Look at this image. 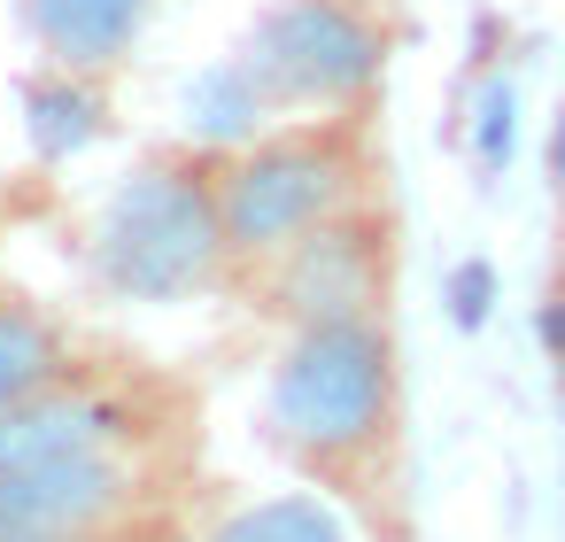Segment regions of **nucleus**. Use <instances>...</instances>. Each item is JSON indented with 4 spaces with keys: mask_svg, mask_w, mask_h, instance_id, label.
Listing matches in <instances>:
<instances>
[{
    "mask_svg": "<svg viewBox=\"0 0 565 542\" xmlns=\"http://www.w3.org/2000/svg\"><path fill=\"white\" fill-rule=\"evenodd\" d=\"M271 117H279V109H271L264 86L241 71V55H225V63H210V71L186 78V125H194L202 148H241V140L271 132Z\"/></svg>",
    "mask_w": 565,
    "mask_h": 542,
    "instance_id": "9b49d317",
    "label": "nucleus"
},
{
    "mask_svg": "<svg viewBox=\"0 0 565 542\" xmlns=\"http://www.w3.org/2000/svg\"><path fill=\"white\" fill-rule=\"evenodd\" d=\"M233 55L279 117H364L387 78V24L372 0H264Z\"/></svg>",
    "mask_w": 565,
    "mask_h": 542,
    "instance_id": "20e7f679",
    "label": "nucleus"
},
{
    "mask_svg": "<svg viewBox=\"0 0 565 542\" xmlns=\"http://www.w3.org/2000/svg\"><path fill=\"white\" fill-rule=\"evenodd\" d=\"M441 302H449V326H457V333H480V326H488V310H495V264H488V256L449 264Z\"/></svg>",
    "mask_w": 565,
    "mask_h": 542,
    "instance_id": "ddd939ff",
    "label": "nucleus"
},
{
    "mask_svg": "<svg viewBox=\"0 0 565 542\" xmlns=\"http://www.w3.org/2000/svg\"><path fill=\"white\" fill-rule=\"evenodd\" d=\"M534 333H542L550 364L565 372V295H542V310H534Z\"/></svg>",
    "mask_w": 565,
    "mask_h": 542,
    "instance_id": "dca6fc26",
    "label": "nucleus"
},
{
    "mask_svg": "<svg viewBox=\"0 0 565 542\" xmlns=\"http://www.w3.org/2000/svg\"><path fill=\"white\" fill-rule=\"evenodd\" d=\"M511 86L503 78H488L480 86V109H472V163L480 171H503V156H511Z\"/></svg>",
    "mask_w": 565,
    "mask_h": 542,
    "instance_id": "4468645a",
    "label": "nucleus"
},
{
    "mask_svg": "<svg viewBox=\"0 0 565 542\" xmlns=\"http://www.w3.org/2000/svg\"><path fill=\"white\" fill-rule=\"evenodd\" d=\"M550 295H565V248H557V264H550Z\"/></svg>",
    "mask_w": 565,
    "mask_h": 542,
    "instance_id": "a211bd4d",
    "label": "nucleus"
},
{
    "mask_svg": "<svg viewBox=\"0 0 565 542\" xmlns=\"http://www.w3.org/2000/svg\"><path fill=\"white\" fill-rule=\"evenodd\" d=\"M156 503V449H94L0 480V527L32 534H125Z\"/></svg>",
    "mask_w": 565,
    "mask_h": 542,
    "instance_id": "0eeeda50",
    "label": "nucleus"
},
{
    "mask_svg": "<svg viewBox=\"0 0 565 542\" xmlns=\"http://www.w3.org/2000/svg\"><path fill=\"white\" fill-rule=\"evenodd\" d=\"M264 442L318 480L326 496L356 503L380 542H403V357L387 318H318L287 326L271 380H264Z\"/></svg>",
    "mask_w": 565,
    "mask_h": 542,
    "instance_id": "f257e3e1",
    "label": "nucleus"
},
{
    "mask_svg": "<svg viewBox=\"0 0 565 542\" xmlns=\"http://www.w3.org/2000/svg\"><path fill=\"white\" fill-rule=\"evenodd\" d=\"M202 542H349V519L333 511V496H264L217 519Z\"/></svg>",
    "mask_w": 565,
    "mask_h": 542,
    "instance_id": "f8f14e48",
    "label": "nucleus"
},
{
    "mask_svg": "<svg viewBox=\"0 0 565 542\" xmlns=\"http://www.w3.org/2000/svg\"><path fill=\"white\" fill-rule=\"evenodd\" d=\"M102 132H109V94H102V78L55 71V63L24 78V140H32L40 163H71V156H86Z\"/></svg>",
    "mask_w": 565,
    "mask_h": 542,
    "instance_id": "1a4fd4ad",
    "label": "nucleus"
},
{
    "mask_svg": "<svg viewBox=\"0 0 565 542\" xmlns=\"http://www.w3.org/2000/svg\"><path fill=\"white\" fill-rule=\"evenodd\" d=\"M217 163L225 148L179 140V148H148L132 179H117L86 241L94 287L109 302L163 310V302H194L225 287L233 248H225V210H217Z\"/></svg>",
    "mask_w": 565,
    "mask_h": 542,
    "instance_id": "f03ea898",
    "label": "nucleus"
},
{
    "mask_svg": "<svg viewBox=\"0 0 565 542\" xmlns=\"http://www.w3.org/2000/svg\"><path fill=\"white\" fill-rule=\"evenodd\" d=\"M156 9H163V0H17V24L40 47V63L109 78L148 40Z\"/></svg>",
    "mask_w": 565,
    "mask_h": 542,
    "instance_id": "6e6552de",
    "label": "nucleus"
},
{
    "mask_svg": "<svg viewBox=\"0 0 565 542\" xmlns=\"http://www.w3.org/2000/svg\"><path fill=\"white\" fill-rule=\"evenodd\" d=\"M542 179H550V202H557V217H565V102H557L550 140H542Z\"/></svg>",
    "mask_w": 565,
    "mask_h": 542,
    "instance_id": "2eb2a0df",
    "label": "nucleus"
},
{
    "mask_svg": "<svg viewBox=\"0 0 565 542\" xmlns=\"http://www.w3.org/2000/svg\"><path fill=\"white\" fill-rule=\"evenodd\" d=\"M387 279H395V241L372 202L310 225L264 264V310L287 326L318 318H387Z\"/></svg>",
    "mask_w": 565,
    "mask_h": 542,
    "instance_id": "39448f33",
    "label": "nucleus"
},
{
    "mask_svg": "<svg viewBox=\"0 0 565 542\" xmlns=\"http://www.w3.org/2000/svg\"><path fill=\"white\" fill-rule=\"evenodd\" d=\"M71 372H78L71 326L47 302L0 287V411L24 403V395H40V387H55V380H71Z\"/></svg>",
    "mask_w": 565,
    "mask_h": 542,
    "instance_id": "9d476101",
    "label": "nucleus"
},
{
    "mask_svg": "<svg viewBox=\"0 0 565 542\" xmlns=\"http://www.w3.org/2000/svg\"><path fill=\"white\" fill-rule=\"evenodd\" d=\"M557 395H565V372H557Z\"/></svg>",
    "mask_w": 565,
    "mask_h": 542,
    "instance_id": "6ab92c4d",
    "label": "nucleus"
},
{
    "mask_svg": "<svg viewBox=\"0 0 565 542\" xmlns=\"http://www.w3.org/2000/svg\"><path fill=\"white\" fill-rule=\"evenodd\" d=\"M125 534H32V527H0V542H125Z\"/></svg>",
    "mask_w": 565,
    "mask_h": 542,
    "instance_id": "f3484780",
    "label": "nucleus"
},
{
    "mask_svg": "<svg viewBox=\"0 0 565 542\" xmlns=\"http://www.w3.org/2000/svg\"><path fill=\"white\" fill-rule=\"evenodd\" d=\"M364 179H372V163H364V117H302V125H271V132L225 148V163H217V210H225L233 264H271L310 225L372 202Z\"/></svg>",
    "mask_w": 565,
    "mask_h": 542,
    "instance_id": "7ed1b4c3",
    "label": "nucleus"
},
{
    "mask_svg": "<svg viewBox=\"0 0 565 542\" xmlns=\"http://www.w3.org/2000/svg\"><path fill=\"white\" fill-rule=\"evenodd\" d=\"M163 442V418L140 387L125 380H102V372H71L24 403L0 411V480L9 472H32V465H55V457H94V449H156Z\"/></svg>",
    "mask_w": 565,
    "mask_h": 542,
    "instance_id": "423d86ee",
    "label": "nucleus"
}]
</instances>
